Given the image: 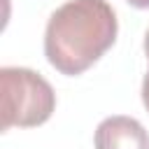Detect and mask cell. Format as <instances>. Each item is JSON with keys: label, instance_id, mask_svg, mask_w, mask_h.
I'll use <instances>...</instances> for the list:
<instances>
[{"label": "cell", "instance_id": "5", "mask_svg": "<svg viewBox=\"0 0 149 149\" xmlns=\"http://www.w3.org/2000/svg\"><path fill=\"white\" fill-rule=\"evenodd\" d=\"M126 2L135 9H149V0H126Z\"/></svg>", "mask_w": 149, "mask_h": 149}, {"label": "cell", "instance_id": "1", "mask_svg": "<svg viewBox=\"0 0 149 149\" xmlns=\"http://www.w3.org/2000/svg\"><path fill=\"white\" fill-rule=\"evenodd\" d=\"M119 21L107 0H68L47 21L44 56L61 74L86 72L116 42Z\"/></svg>", "mask_w": 149, "mask_h": 149}, {"label": "cell", "instance_id": "4", "mask_svg": "<svg viewBox=\"0 0 149 149\" xmlns=\"http://www.w3.org/2000/svg\"><path fill=\"white\" fill-rule=\"evenodd\" d=\"M142 102H144V107L149 112V70H147V74L142 79Z\"/></svg>", "mask_w": 149, "mask_h": 149}, {"label": "cell", "instance_id": "3", "mask_svg": "<svg viewBox=\"0 0 149 149\" xmlns=\"http://www.w3.org/2000/svg\"><path fill=\"white\" fill-rule=\"evenodd\" d=\"M93 144L95 149H149V133L137 119L114 114L98 123Z\"/></svg>", "mask_w": 149, "mask_h": 149}, {"label": "cell", "instance_id": "2", "mask_svg": "<svg viewBox=\"0 0 149 149\" xmlns=\"http://www.w3.org/2000/svg\"><path fill=\"white\" fill-rule=\"evenodd\" d=\"M2 91V130L35 128L51 119L56 109V93L51 84L30 68L7 65L0 70Z\"/></svg>", "mask_w": 149, "mask_h": 149}, {"label": "cell", "instance_id": "6", "mask_svg": "<svg viewBox=\"0 0 149 149\" xmlns=\"http://www.w3.org/2000/svg\"><path fill=\"white\" fill-rule=\"evenodd\" d=\"M144 56H147V61H149V28H147V33H144Z\"/></svg>", "mask_w": 149, "mask_h": 149}]
</instances>
